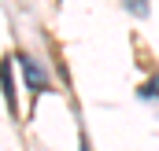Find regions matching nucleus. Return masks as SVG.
<instances>
[{
  "label": "nucleus",
  "mask_w": 159,
  "mask_h": 151,
  "mask_svg": "<svg viewBox=\"0 0 159 151\" xmlns=\"http://www.w3.org/2000/svg\"><path fill=\"white\" fill-rule=\"evenodd\" d=\"M19 67H22V77L30 81V88L34 92H41V88H48V77L41 74V67L30 59V55H19Z\"/></svg>",
  "instance_id": "nucleus-1"
}]
</instances>
